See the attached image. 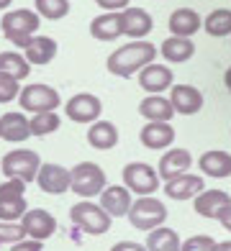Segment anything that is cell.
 <instances>
[{
	"instance_id": "cell-12",
	"label": "cell",
	"mask_w": 231,
	"mask_h": 251,
	"mask_svg": "<svg viewBox=\"0 0 231 251\" xmlns=\"http://www.w3.org/2000/svg\"><path fill=\"white\" fill-rule=\"evenodd\" d=\"M229 205H231V198L224 190H203L193 198V208L198 215H203V218H216L218 221L226 213Z\"/></svg>"
},
{
	"instance_id": "cell-21",
	"label": "cell",
	"mask_w": 231,
	"mask_h": 251,
	"mask_svg": "<svg viewBox=\"0 0 231 251\" xmlns=\"http://www.w3.org/2000/svg\"><path fill=\"white\" fill-rule=\"evenodd\" d=\"M198 167H201L203 175L213 177V179H224V177L231 175V154L229 151H221V149L205 151L198 159Z\"/></svg>"
},
{
	"instance_id": "cell-15",
	"label": "cell",
	"mask_w": 231,
	"mask_h": 251,
	"mask_svg": "<svg viewBox=\"0 0 231 251\" xmlns=\"http://www.w3.org/2000/svg\"><path fill=\"white\" fill-rule=\"evenodd\" d=\"M203 187H205L203 177L185 172V175H180L175 179H167V185L162 187V190L167 192L170 200H193L198 192H203Z\"/></svg>"
},
{
	"instance_id": "cell-34",
	"label": "cell",
	"mask_w": 231,
	"mask_h": 251,
	"mask_svg": "<svg viewBox=\"0 0 231 251\" xmlns=\"http://www.w3.org/2000/svg\"><path fill=\"white\" fill-rule=\"evenodd\" d=\"M21 238H26L23 226L16 221H0V244H16Z\"/></svg>"
},
{
	"instance_id": "cell-31",
	"label": "cell",
	"mask_w": 231,
	"mask_h": 251,
	"mask_svg": "<svg viewBox=\"0 0 231 251\" xmlns=\"http://www.w3.org/2000/svg\"><path fill=\"white\" fill-rule=\"evenodd\" d=\"M62 126V121H59V116H57L54 110H49V113H36L31 121H29V128H31V136H49V133H54L57 128Z\"/></svg>"
},
{
	"instance_id": "cell-4",
	"label": "cell",
	"mask_w": 231,
	"mask_h": 251,
	"mask_svg": "<svg viewBox=\"0 0 231 251\" xmlns=\"http://www.w3.org/2000/svg\"><path fill=\"white\" fill-rule=\"evenodd\" d=\"M39 167H41V159L31 149H13L3 156V162H0V169H3V175L8 179H21V182H26V185L36 179Z\"/></svg>"
},
{
	"instance_id": "cell-6",
	"label": "cell",
	"mask_w": 231,
	"mask_h": 251,
	"mask_svg": "<svg viewBox=\"0 0 231 251\" xmlns=\"http://www.w3.org/2000/svg\"><path fill=\"white\" fill-rule=\"evenodd\" d=\"M69 218L77 228H83L85 233L90 236H103L111 228V215L100 208V205L90 202V200H83L69 208Z\"/></svg>"
},
{
	"instance_id": "cell-28",
	"label": "cell",
	"mask_w": 231,
	"mask_h": 251,
	"mask_svg": "<svg viewBox=\"0 0 231 251\" xmlns=\"http://www.w3.org/2000/svg\"><path fill=\"white\" fill-rule=\"evenodd\" d=\"M144 246H146V251H180V236L172 228L157 226L154 231H149Z\"/></svg>"
},
{
	"instance_id": "cell-32",
	"label": "cell",
	"mask_w": 231,
	"mask_h": 251,
	"mask_svg": "<svg viewBox=\"0 0 231 251\" xmlns=\"http://www.w3.org/2000/svg\"><path fill=\"white\" fill-rule=\"evenodd\" d=\"M26 208L29 205L23 195H0V221H18Z\"/></svg>"
},
{
	"instance_id": "cell-41",
	"label": "cell",
	"mask_w": 231,
	"mask_h": 251,
	"mask_svg": "<svg viewBox=\"0 0 231 251\" xmlns=\"http://www.w3.org/2000/svg\"><path fill=\"white\" fill-rule=\"evenodd\" d=\"M218 221H221V226L226 228V231H231V205L226 208V213H224V215H221V218H218Z\"/></svg>"
},
{
	"instance_id": "cell-24",
	"label": "cell",
	"mask_w": 231,
	"mask_h": 251,
	"mask_svg": "<svg viewBox=\"0 0 231 251\" xmlns=\"http://www.w3.org/2000/svg\"><path fill=\"white\" fill-rule=\"evenodd\" d=\"M87 144L92 146V149L108 151L118 144V128H116L111 121H95L87 128Z\"/></svg>"
},
{
	"instance_id": "cell-3",
	"label": "cell",
	"mask_w": 231,
	"mask_h": 251,
	"mask_svg": "<svg viewBox=\"0 0 231 251\" xmlns=\"http://www.w3.org/2000/svg\"><path fill=\"white\" fill-rule=\"evenodd\" d=\"M69 190L80 198H95L106 190V172L95 162H83L69 172Z\"/></svg>"
},
{
	"instance_id": "cell-20",
	"label": "cell",
	"mask_w": 231,
	"mask_h": 251,
	"mask_svg": "<svg viewBox=\"0 0 231 251\" xmlns=\"http://www.w3.org/2000/svg\"><path fill=\"white\" fill-rule=\"evenodd\" d=\"M31 136L29 128V118L23 113H5L0 118V139H5L10 144H21Z\"/></svg>"
},
{
	"instance_id": "cell-36",
	"label": "cell",
	"mask_w": 231,
	"mask_h": 251,
	"mask_svg": "<svg viewBox=\"0 0 231 251\" xmlns=\"http://www.w3.org/2000/svg\"><path fill=\"white\" fill-rule=\"evenodd\" d=\"M216 241L211 236H190L185 244H180V251H213Z\"/></svg>"
},
{
	"instance_id": "cell-13",
	"label": "cell",
	"mask_w": 231,
	"mask_h": 251,
	"mask_svg": "<svg viewBox=\"0 0 231 251\" xmlns=\"http://www.w3.org/2000/svg\"><path fill=\"white\" fill-rule=\"evenodd\" d=\"M36 182L46 195H64L69 190V169L59 164H41L36 172Z\"/></svg>"
},
{
	"instance_id": "cell-42",
	"label": "cell",
	"mask_w": 231,
	"mask_h": 251,
	"mask_svg": "<svg viewBox=\"0 0 231 251\" xmlns=\"http://www.w3.org/2000/svg\"><path fill=\"white\" fill-rule=\"evenodd\" d=\"M213 251H231V241H221V244H218V241H216V246H213Z\"/></svg>"
},
{
	"instance_id": "cell-7",
	"label": "cell",
	"mask_w": 231,
	"mask_h": 251,
	"mask_svg": "<svg viewBox=\"0 0 231 251\" xmlns=\"http://www.w3.org/2000/svg\"><path fill=\"white\" fill-rule=\"evenodd\" d=\"M18 102H21V108L23 110H29V113H49V110H57L62 105V98L59 93H57L54 87L49 85H26L18 93Z\"/></svg>"
},
{
	"instance_id": "cell-2",
	"label": "cell",
	"mask_w": 231,
	"mask_h": 251,
	"mask_svg": "<svg viewBox=\"0 0 231 251\" xmlns=\"http://www.w3.org/2000/svg\"><path fill=\"white\" fill-rule=\"evenodd\" d=\"M41 26V18L36 16V10L29 8H16L0 18V31L5 33V39L10 44H16L18 49H26V44L31 36H36V31Z\"/></svg>"
},
{
	"instance_id": "cell-38",
	"label": "cell",
	"mask_w": 231,
	"mask_h": 251,
	"mask_svg": "<svg viewBox=\"0 0 231 251\" xmlns=\"http://www.w3.org/2000/svg\"><path fill=\"white\" fill-rule=\"evenodd\" d=\"M131 0H95V5H100L106 13H118V10L129 8Z\"/></svg>"
},
{
	"instance_id": "cell-22",
	"label": "cell",
	"mask_w": 231,
	"mask_h": 251,
	"mask_svg": "<svg viewBox=\"0 0 231 251\" xmlns=\"http://www.w3.org/2000/svg\"><path fill=\"white\" fill-rule=\"evenodd\" d=\"M90 33L98 41H116L118 36H123L121 28V13H100L98 18L90 21Z\"/></svg>"
},
{
	"instance_id": "cell-23",
	"label": "cell",
	"mask_w": 231,
	"mask_h": 251,
	"mask_svg": "<svg viewBox=\"0 0 231 251\" xmlns=\"http://www.w3.org/2000/svg\"><path fill=\"white\" fill-rule=\"evenodd\" d=\"M139 139H142L146 149H167L175 141V128L170 123H149L142 128Z\"/></svg>"
},
{
	"instance_id": "cell-17",
	"label": "cell",
	"mask_w": 231,
	"mask_h": 251,
	"mask_svg": "<svg viewBox=\"0 0 231 251\" xmlns=\"http://www.w3.org/2000/svg\"><path fill=\"white\" fill-rule=\"evenodd\" d=\"M100 208L106 210L111 218H123L131 208V192L123 185H111L100 192Z\"/></svg>"
},
{
	"instance_id": "cell-30",
	"label": "cell",
	"mask_w": 231,
	"mask_h": 251,
	"mask_svg": "<svg viewBox=\"0 0 231 251\" xmlns=\"http://www.w3.org/2000/svg\"><path fill=\"white\" fill-rule=\"evenodd\" d=\"M203 28L208 36L224 39L231 33V10L229 8H216L213 13H208V18L203 21Z\"/></svg>"
},
{
	"instance_id": "cell-40",
	"label": "cell",
	"mask_w": 231,
	"mask_h": 251,
	"mask_svg": "<svg viewBox=\"0 0 231 251\" xmlns=\"http://www.w3.org/2000/svg\"><path fill=\"white\" fill-rule=\"evenodd\" d=\"M111 251H146V246L136 241H118L116 246H111Z\"/></svg>"
},
{
	"instance_id": "cell-19",
	"label": "cell",
	"mask_w": 231,
	"mask_h": 251,
	"mask_svg": "<svg viewBox=\"0 0 231 251\" xmlns=\"http://www.w3.org/2000/svg\"><path fill=\"white\" fill-rule=\"evenodd\" d=\"M170 31H172V36H182V39H190L193 33H198L203 28V21L201 16L195 13V10L190 8H177L175 13L170 16Z\"/></svg>"
},
{
	"instance_id": "cell-29",
	"label": "cell",
	"mask_w": 231,
	"mask_h": 251,
	"mask_svg": "<svg viewBox=\"0 0 231 251\" xmlns=\"http://www.w3.org/2000/svg\"><path fill=\"white\" fill-rule=\"evenodd\" d=\"M0 72L10 75L13 79H26L31 72V64L26 62V56L18 51H0Z\"/></svg>"
},
{
	"instance_id": "cell-26",
	"label": "cell",
	"mask_w": 231,
	"mask_h": 251,
	"mask_svg": "<svg viewBox=\"0 0 231 251\" xmlns=\"http://www.w3.org/2000/svg\"><path fill=\"white\" fill-rule=\"evenodd\" d=\"M23 51L29 64H49L57 56V41L52 36H31Z\"/></svg>"
},
{
	"instance_id": "cell-25",
	"label": "cell",
	"mask_w": 231,
	"mask_h": 251,
	"mask_svg": "<svg viewBox=\"0 0 231 251\" xmlns=\"http://www.w3.org/2000/svg\"><path fill=\"white\" fill-rule=\"evenodd\" d=\"M139 113L149 121V123H170V118L175 116L170 100L162 98V95H149L139 102Z\"/></svg>"
},
{
	"instance_id": "cell-44",
	"label": "cell",
	"mask_w": 231,
	"mask_h": 251,
	"mask_svg": "<svg viewBox=\"0 0 231 251\" xmlns=\"http://www.w3.org/2000/svg\"><path fill=\"white\" fill-rule=\"evenodd\" d=\"M10 3H13V0H0V10H5Z\"/></svg>"
},
{
	"instance_id": "cell-10",
	"label": "cell",
	"mask_w": 231,
	"mask_h": 251,
	"mask_svg": "<svg viewBox=\"0 0 231 251\" xmlns=\"http://www.w3.org/2000/svg\"><path fill=\"white\" fill-rule=\"evenodd\" d=\"M21 226L26 231L29 238H36V241H46L52 238L54 231H57V221L49 210H41V208H33V210H26L21 215Z\"/></svg>"
},
{
	"instance_id": "cell-33",
	"label": "cell",
	"mask_w": 231,
	"mask_h": 251,
	"mask_svg": "<svg viewBox=\"0 0 231 251\" xmlns=\"http://www.w3.org/2000/svg\"><path fill=\"white\" fill-rule=\"evenodd\" d=\"M69 13V0H36V16L46 21H59Z\"/></svg>"
},
{
	"instance_id": "cell-43",
	"label": "cell",
	"mask_w": 231,
	"mask_h": 251,
	"mask_svg": "<svg viewBox=\"0 0 231 251\" xmlns=\"http://www.w3.org/2000/svg\"><path fill=\"white\" fill-rule=\"evenodd\" d=\"M224 82H226L229 93H231V67H229V70H226V75H224Z\"/></svg>"
},
{
	"instance_id": "cell-1",
	"label": "cell",
	"mask_w": 231,
	"mask_h": 251,
	"mask_svg": "<svg viewBox=\"0 0 231 251\" xmlns=\"http://www.w3.org/2000/svg\"><path fill=\"white\" fill-rule=\"evenodd\" d=\"M157 56V49L154 44L149 41H134V44H123L118 47L111 56H108V72L116 75V77H131L136 75L139 70H144L146 64H152Z\"/></svg>"
},
{
	"instance_id": "cell-16",
	"label": "cell",
	"mask_w": 231,
	"mask_h": 251,
	"mask_svg": "<svg viewBox=\"0 0 231 251\" xmlns=\"http://www.w3.org/2000/svg\"><path fill=\"white\" fill-rule=\"evenodd\" d=\"M139 85L152 95L165 93L167 87H172V70L165 64H154V62L146 64L144 70H139Z\"/></svg>"
},
{
	"instance_id": "cell-11",
	"label": "cell",
	"mask_w": 231,
	"mask_h": 251,
	"mask_svg": "<svg viewBox=\"0 0 231 251\" xmlns=\"http://www.w3.org/2000/svg\"><path fill=\"white\" fill-rule=\"evenodd\" d=\"M170 105L180 116H195L203 108V93L193 85H172L170 87Z\"/></svg>"
},
{
	"instance_id": "cell-5",
	"label": "cell",
	"mask_w": 231,
	"mask_h": 251,
	"mask_svg": "<svg viewBox=\"0 0 231 251\" xmlns=\"http://www.w3.org/2000/svg\"><path fill=\"white\" fill-rule=\"evenodd\" d=\"M126 215H129V221H131V226L136 228V231H154L157 226H162L167 221V208L157 198L144 195L136 202H131V208H129Z\"/></svg>"
},
{
	"instance_id": "cell-35",
	"label": "cell",
	"mask_w": 231,
	"mask_h": 251,
	"mask_svg": "<svg viewBox=\"0 0 231 251\" xmlns=\"http://www.w3.org/2000/svg\"><path fill=\"white\" fill-rule=\"evenodd\" d=\"M21 93V85H18V79H13L10 75H3L0 72V102H10V100H16Z\"/></svg>"
},
{
	"instance_id": "cell-27",
	"label": "cell",
	"mask_w": 231,
	"mask_h": 251,
	"mask_svg": "<svg viewBox=\"0 0 231 251\" xmlns=\"http://www.w3.org/2000/svg\"><path fill=\"white\" fill-rule=\"evenodd\" d=\"M162 56L170 62V64H182V62H188L190 56L195 54V44L190 39H182V36H170L162 41V47H159Z\"/></svg>"
},
{
	"instance_id": "cell-14",
	"label": "cell",
	"mask_w": 231,
	"mask_h": 251,
	"mask_svg": "<svg viewBox=\"0 0 231 251\" xmlns=\"http://www.w3.org/2000/svg\"><path fill=\"white\" fill-rule=\"evenodd\" d=\"M121 28L126 36H131V39H144L149 31L154 28V21L152 16L146 13L144 8H123L121 10Z\"/></svg>"
},
{
	"instance_id": "cell-8",
	"label": "cell",
	"mask_w": 231,
	"mask_h": 251,
	"mask_svg": "<svg viewBox=\"0 0 231 251\" xmlns=\"http://www.w3.org/2000/svg\"><path fill=\"white\" fill-rule=\"evenodd\" d=\"M123 182H126V190L136 192L139 198L152 195L154 190H159V175L144 162L126 164L123 167Z\"/></svg>"
},
{
	"instance_id": "cell-39",
	"label": "cell",
	"mask_w": 231,
	"mask_h": 251,
	"mask_svg": "<svg viewBox=\"0 0 231 251\" xmlns=\"http://www.w3.org/2000/svg\"><path fill=\"white\" fill-rule=\"evenodd\" d=\"M10 251H41V241H36V238H21V241L13 244Z\"/></svg>"
},
{
	"instance_id": "cell-37",
	"label": "cell",
	"mask_w": 231,
	"mask_h": 251,
	"mask_svg": "<svg viewBox=\"0 0 231 251\" xmlns=\"http://www.w3.org/2000/svg\"><path fill=\"white\" fill-rule=\"evenodd\" d=\"M26 192V182L21 179H5L0 185V195H23Z\"/></svg>"
},
{
	"instance_id": "cell-18",
	"label": "cell",
	"mask_w": 231,
	"mask_h": 251,
	"mask_svg": "<svg viewBox=\"0 0 231 251\" xmlns=\"http://www.w3.org/2000/svg\"><path fill=\"white\" fill-rule=\"evenodd\" d=\"M190 164H193V156H190L188 149H170L159 159V172L157 175L167 182V179H175V177L185 175L190 169Z\"/></svg>"
},
{
	"instance_id": "cell-9",
	"label": "cell",
	"mask_w": 231,
	"mask_h": 251,
	"mask_svg": "<svg viewBox=\"0 0 231 251\" xmlns=\"http://www.w3.org/2000/svg\"><path fill=\"white\" fill-rule=\"evenodd\" d=\"M103 113L100 98L90 95V93H77L67 100L64 105V116L75 123H95Z\"/></svg>"
}]
</instances>
